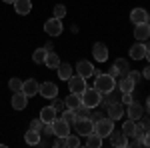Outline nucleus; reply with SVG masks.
I'll return each mask as SVG.
<instances>
[{"label":"nucleus","instance_id":"1","mask_svg":"<svg viewBox=\"0 0 150 148\" xmlns=\"http://www.w3.org/2000/svg\"><path fill=\"white\" fill-rule=\"evenodd\" d=\"M80 100L84 106H88V108H96V106H100V100H102V92L96 90L94 86H86L84 92L80 94Z\"/></svg>","mask_w":150,"mask_h":148},{"label":"nucleus","instance_id":"2","mask_svg":"<svg viewBox=\"0 0 150 148\" xmlns=\"http://www.w3.org/2000/svg\"><path fill=\"white\" fill-rule=\"evenodd\" d=\"M94 88L100 90L102 94H106V92H114L116 78L110 76L108 72H106V74H96V78H94Z\"/></svg>","mask_w":150,"mask_h":148},{"label":"nucleus","instance_id":"3","mask_svg":"<svg viewBox=\"0 0 150 148\" xmlns=\"http://www.w3.org/2000/svg\"><path fill=\"white\" fill-rule=\"evenodd\" d=\"M112 130H114V120H112V118H100V120L94 122V132H96L98 136L108 138Z\"/></svg>","mask_w":150,"mask_h":148},{"label":"nucleus","instance_id":"4","mask_svg":"<svg viewBox=\"0 0 150 148\" xmlns=\"http://www.w3.org/2000/svg\"><path fill=\"white\" fill-rule=\"evenodd\" d=\"M76 132L80 134V136H88V134H92L94 132V122L90 116H82L76 120Z\"/></svg>","mask_w":150,"mask_h":148},{"label":"nucleus","instance_id":"5","mask_svg":"<svg viewBox=\"0 0 150 148\" xmlns=\"http://www.w3.org/2000/svg\"><path fill=\"white\" fill-rule=\"evenodd\" d=\"M66 82H68L70 92H74V94H82L84 88H86V78H82V76H78V74H76V76L72 74Z\"/></svg>","mask_w":150,"mask_h":148},{"label":"nucleus","instance_id":"6","mask_svg":"<svg viewBox=\"0 0 150 148\" xmlns=\"http://www.w3.org/2000/svg\"><path fill=\"white\" fill-rule=\"evenodd\" d=\"M44 32L48 36H60L62 34V20L60 18H50L48 22H44Z\"/></svg>","mask_w":150,"mask_h":148},{"label":"nucleus","instance_id":"7","mask_svg":"<svg viewBox=\"0 0 150 148\" xmlns=\"http://www.w3.org/2000/svg\"><path fill=\"white\" fill-rule=\"evenodd\" d=\"M76 74L82 76V78H88V76H96V70H94L92 62H88V60H80V62L76 64Z\"/></svg>","mask_w":150,"mask_h":148},{"label":"nucleus","instance_id":"8","mask_svg":"<svg viewBox=\"0 0 150 148\" xmlns=\"http://www.w3.org/2000/svg\"><path fill=\"white\" fill-rule=\"evenodd\" d=\"M52 130H54V136H68L70 134V124L64 118H54Z\"/></svg>","mask_w":150,"mask_h":148},{"label":"nucleus","instance_id":"9","mask_svg":"<svg viewBox=\"0 0 150 148\" xmlns=\"http://www.w3.org/2000/svg\"><path fill=\"white\" fill-rule=\"evenodd\" d=\"M134 38L138 42H146L150 38V24L142 22V24H134Z\"/></svg>","mask_w":150,"mask_h":148},{"label":"nucleus","instance_id":"10","mask_svg":"<svg viewBox=\"0 0 150 148\" xmlns=\"http://www.w3.org/2000/svg\"><path fill=\"white\" fill-rule=\"evenodd\" d=\"M108 138H110L112 146H116V148H126L128 146V138H126V134H124L122 130H112Z\"/></svg>","mask_w":150,"mask_h":148},{"label":"nucleus","instance_id":"11","mask_svg":"<svg viewBox=\"0 0 150 148\" xmlns=\"http://www.w3.org/2000/svg\"><path fill=\"white\" fill-rule=\"evenodd\" d=\"M38 94H42L44 98H54V96H58V86L54 82H42L38 88Z\"/></svg>","mask_w":150,"mask_h":148},{"label":"nucleus","instance_id":"12","mask_svg":"<svg viewBox=\"0 0 150 148\" xmlns=\"http://www.w3.org/2000/svg\"><path fill=\"white\" fill-rule=\"evenodd\" d=\"M10 102H12V108H14V110H24L26 104H28V96H26L22 90H18V92H14Z\"/></svg>","mask_w":150,"mask_h":148},{"label":"nucleus","instance_id":"13","mask_svg":"<svg viewBox=\"0 0 150 148\" xmlns=\"http://www.w3.org/2000/svg\"><path fill=\"white\" fill-rule=\"evenodd\" d=\"M146 52H148V46L144 42H136L130 48V58L132 60H142V58H146Z\"/></svg>","mask_w":150,"mask_h":148},{"label":"nucleus","instance_id":"14","mask_svg":"<svg viewBox=\"0 0 150 148\" xmlns=\"http://www.w3.org/2000/svg\"><path fill=\"white\" fill-rule=\"evenodd\" d=\"M142 114H144V108H142L140 102H134V100H132V102L128 104V118H130V120H136V122H138L140 118H142Z\"/></svg>","mask_w":150,"mask_h":148},{"label":"nucleus","instance_id":"15","mask_svg":"<svg viewBox=\"0 0 150 148\" xmlns=\"http://www.w3.org/2000/svg\"><path fill=\"white\" fill-rule=\"evenodd\" d=\"M92 56L98 60V62H106L108 60V48L102 44V42H96L92 46Z\"/></svg>","mask_w":150,"mask_h":148},{"label":"nucleus","instance_id":"16","mask_svg":"<svg viewBox=\"0 0 150 148\" xmlns=\"http://www.w3.org/2000/svg\"><path fill=\"white\" fill-rule=\"evenodd\" d=\"M38 88H40V84L36 82L34 78H28L22 82V92L30 98V96H34V94H38Z\"/></svg>","mask_w":150,"mask_h":148},{"label":"nucleus","instance_id":"17","mask_svg":"<svg viewBox=\"0 0 150 148\" xmlns=\"http://www.w3.org/2000/svg\"><path fill=\"white\" fill-rule=\"evenodd\" d=\"M122 116H124V106H122V102H112L108 106V118L120 120Z\"/></svg>","mask_w":150,"mask_h":148},{"label":"nucleus","instance_id":"18","mask_svg":"<svg viewBox=\"0 0 150 148\" xmlns=\"http://www.w3.org/2000/svg\"><path fill=\"white\" fill-rule=\"evenodd\" d=\"M14 10H16V14L26 16V14H30V10H32V2L30 0H14Z\"/></svg>","mask_w":150,"mask_h":148},{"label":"nucleus","instance_id":"19","mask_svg":"<svg viewBox=\"0 0 150 148\" xmlns=\"http://www.w3.org/2000/svg\"><path fill=\"white\" fill-rule=\"evenodd\" d=\"M130 20L134 24H142V22H148V12L144 8H134L130 12Z\"/></svg>","mask_w":150,"mask_h":148},{"label":"nucleus","instance_id":"20","mask_svg":"<svg viewBox=\"0 0 150 148\" xmlns=\"http://www.w3.org/2000/svg\"><path fill=\"white\" fill-rule=\"evenodd\" d=\"M116 86L120 88V92H134V86H136V82L130 78V76H122V78L116 82Z\"/></svg>","mask_w":150,"mask_h":148},{"label":"nucleus","instance_id":"21","mask_svg":"<svg viewBox=\"0 0 150 148\" xmlns=\"http://www.w3.org/2000/svg\"><path fill=\"white\" fill-rule=\"evenodd\" d=\"M24 140H26V144L36 146V144L40 142V132H38V130H34V128H28V132L24 134Z\"/></svg>","mask_w":150,"mask_h":148},{"label":"nucleus","instance_id":"22","mask_svg":"<svg viewBox=\"0 0 150 148\" xmlns=\"http://www.w3.org/2000/svg\"><path fill=\"white\" fill-rule=\"evenodd\" d=\"M64 104H66V108H78L82 104V100H80V94H74V92H70L68 96H66V100H64Z\"/></svg>","mask_w":150,"mask_h":148},{"label":"nucleus","instance_id":"23","mask_svg":"<svg viewBox=\"0 0 150 148\" xmlns=\"http://www.w3.org/2000/svg\"><path fill=\"white\" fill-rule=\"evenodd\" d=\"M40 118H42V122H54V118H56V110H54L52 106H46V108L40 110Z\"/></svg>","mask_w":150,"mask_h":148},{"label":"nucleus","instance_id":"24","mask_svg":"<svg viewBox=\"0 0 150 148\" xmlns=\"http://www.w3.org/2000/svg\"><path fill=\"white\" fill-rule=\"evenodd\" d=\"M70 76H72V66L66 64V62H64V64L60 62V64H58V78L60 80H68Z\"/></svg>","mask_w":150,"mask_h":148},{"label":"nucleus","instance_id":"25","mask_svg":"<svg viewBox=\"0 0 150 148\" xmlns=\"http://www.w3.org/2000/svg\"><path fill=\"white\" fill-rule=\"evenodd\" d=\"M134 130H136V120H130L128 118L126 122L122 124V132L126 134V138H134Z\"/></svg>","mask_w":150,"mask_h":148},{"label":"nucleus","instance_id":"26","mask_svg":"<svg viewBox=\"0 0 150 148\" xmlns=\"http://www.w3.org/2000/svg\"><path fill=\"white\" fill-rule=\"evenodd\" d=\"M114 66L118 68L120 76H128V74H130V66H128V60H124V58H118V60L114 62Z\"/></svg>","mask_w":150,"mask_h":148},{"label":"nucleus","instance_id":"27","mask_svg":"<svg viewBox=\"0 0 150 148\" xmlns=\"http://www.w3.org/2000/svg\"><path fill=\"white\" fill-rule=\"evenodd\" d=\"M88 140H86V146H90V148H100L102 146V136H98L96 132H92V134H88Z\"/></svg>","mask_w":150,"mask_h":148},{"label":"nucleus","instance_id":"28","mask_svg":"<svg viewBox=\"0 0 150 148\" xmlns=\"http://www.w3.org/2000/svg\"><path fill=\"white\" fill-rule=\"evenodd\" d=\"M44 64H46L48 68H58V64H60V58H58V54H54V52H48L46 58H44Z\"/></svg>","mask_w":150,"mask_h":148},{"label":"nucleus","instance_id":"29","mask_svg":"<svg viewBox=\"0 0 150 148\" xmlns=\"http://www.w3.org/2000/svg\"><path fill=\"white\" fill-rule=\"evenodd\" d=\"M62 118H64L70 126L76 124V120H78V116H76V112H74L72 108H64V110H62Z\"/></svg>","mask_w":150,"mask_h":148},{"label":"nucleus","instance_id":"30","mask_svg":"<svg viewBox=\"0 0 150 148\" xmlns=\"http://www.w3.org/2000/svg\"><path fill=\"white\" fill-rule=\"evenodd\" d=\"M48 50L42 46V48H38V50H34V54H32V60H34L36 64H44V58H46Z\"/></svg>","mask_w":150,"mask_h":148},{"label":"nucleus","instance_id":"31","mask_svg":"<svg viewBox=\"0 0 150 148\" xmlns=\"http://www.w3.org/2000/svg\"><path fill=\"white\" fill-rule=\"evenodd\" d=\"M66 146H68V148H78V146H80V136H76V134H68V136H66Z\"/></svg>","mask_w":150,"mask_h":148},{"label":"nucleus","instance_id":"32","mask_svg":"<svg viewBox=\"0 0 150 148\" xmlns=\"http://www.w3.org/2000/svg\"><path fill=\"white\" fill-rule=\"evenodd\" d=\"M8 88H10L12 92L22 90V80H20V78H10V80H8Z\"/></svg>","mask_w":150,"mask_h":148},{"label":"nucleus","instance_id":"33","mask_svg":"<svg viewBox=\"0 0 150 148\" xmlns=\"http://www.w3.org/2000/svg\"><path fill=\"white\" fill-rule=\"evenodd\" d=\"M64 16H66V6L64 4H56L54 6V18H60L62 20Z\"/></svg>","mask_w":150,"mask_h":148},{"label":"nucleus","instance_id":"34","mask_svg":"<svg viewBox=\"0 0 150 148\" xmlns=\"http://www.w3.org/2000/svg\"><path fill=\"white\" fill-rule=\"evenodd\" d=\"M90 110H92V108H88V106H84V104H80L78 108H74V112H76L78 118H82V116H90Z\"/></svg>","mask_w":150,"mask_h":148},{"label":"nucleus","instance_id":"35","mask_svg":"<svg viewBox=\"0 0 150 148\" xmlns=\"http://www.w3.org/2000/svg\"><path fill=\"white\" fill-rule=\"evenodd\" d=\"M52 108H54V110H60V112H62V110H64V108H66V104H64V100H60V98H56V96H54V98H52Z\"/></svg>","mask_w":150,"mask_h":148},{"label":"nucleus","instance_id":"36","mask_svg":"<svg viewBox=\"0 0 150 148\" xmlns=\"http://www.w3.org/2000/svg\"><path fill=\"white\" fill-rule=\"evenodd\" d=\"M132 100H134V98H132V92H122V96H120V102H122V104H126V106H128Z\"/></svg>","mask_w":150,"mask_h":148},{"label":"nucleus","instance_id":"37","mask_svg":"<svg viewBox=\"0 0 150 148\" xmlns=\"http://www.w3.org/2000/svg\"><path fill=\"white\" fill-rule=\"evenodd\" d=\"M42 126H44V122H42V118H34L32 122H30V128H34V130H42Z\"/></svg>","mask_w":150,"mask_h":148},{"label":"nucleus","instance_id":"38","mask_svg":"<svg viewBox=\"0 0 150 148\" xmlns=\"http://www.w3.org/2000/svg\"><path fill=\"white\" fill-rule=\"evenodd\" d=\"M128 76H130V78H132L134 82H136V84H138L140 78H142V72H138V70H130V74H128Z\"/></svg>","mask_w":150,"mask_h":148},{"label":"nucleus","instance_id":"39","mask_svg":"<svg viewBox=\"0 0 150 148\" xmlns=\"http://www.w3.org/2000/svg\"><path fill=\"white\" fill-rule=\"evenodd\" d=\"M54 146H56V148L66 146V136H58V138H56V142H54Z\"/></svg>","mask_w":150,"mask_h":148},{"label":"nucleus","instance_id":"40","mask_svg":"<svg viewBox=\"0 0 150 148\" xmlns=\"http://www.w3.org/2000/svg\"><path fill=\"white\" fill-rule=\"evenodd\" d=\"M142 146H150V132L146 130V134H144V138H142Z\"/></svg>","mask_w":150,"mask_h":148},{"label":"nucleus","instance_id":"41","mask_svg":"<svg viewBox=\"0 0 150 148\" xmlns=\"http://www.w3.org/2000/svg\"><path fill=\"white\" fill-rule=\"evenodd\" d=\"M108 74H110V76H114V78H118V76H120V72H118V68H116V66H112V68L108 70Z\"/></svg>","mask_w":150,"mask_h":148},{"label":"nucleus","instance_id":"42","mask_svg":"<svg viewBox=\"0 0 150 148\" xmlns=\"http://www.w3.org/2000/svg\"><path fill=\"white\" fill-rule=\"evenodd\" d=\"M142 78H146V80H150V64L146 66V68L142 70Z\"/></svg>","mask_w":150,"mask_h":148},{"label":"nucleus","instance_id":"43","mask_svg":"<svg viewBox=\"0 0 150 148\" xmlns=\"http://www.w3.org/2000/svg\"><path fill=\"white\" fill-rule=\"evenodd\" d=\"M142 126H144V130H148V132H150V116L142 120Z\"/></svg>","mask_w":150,"mask_h":148},{"label":"nucleus","instance_id":"44","mask_svg":"<svg viewBox=\"0 0 150 148\" xmlns=\"http://www.w3.org/2000/svg\"><path fill=\"white\" fill-rule=\"evenodd\" d=\"M90 118H92V122H96V120H100V118H104V114H102V112H96V114H92Z\"/></svg>","mask_w":150,"mask_h":148},{"label":"nucleus","instance_id":"45","mask_svg":"<svg viewBox=\"0 0 150 148\" xmlns=\"http://www.w3.org/2000/svg\"><path fill=\"white\" fill-rule=\"evenodd\" d=\"M44 48H46L48 52H52V50H54V44H52V42H46V46H44Z\"/></svg>","mask_w":150,"mask_h":148},{"label":"nucleus","instance_id":"46","mask_svg":"<svg viewBox=\"0 0 150 148\" xmlns=\"http://www.w3.org/2000/svg\"><path fill=\"white\" fill-rule=\"evenodd\" d=\"M146 110H148V114H150V96L146 98Z\"/></svg>","mask_w":150,"mask_h":148},{"label":"nucleus","instance_id":"47","mask_svg":"<svg viewBox=\"0 0 150 148\" xmlns=\"http://www.w3.org/2000/svg\"><path fill=\"white\" fill-rule=\"evenodd\" d=\"M146 58H148V62H150V48H148V52H146Z\"/></svg>","mask_w":150,"mask_h":148},{"label":"nucleus","instance_id":"48","mask_svg":"<svg viewBox=\"0 0 150 148\" xmlns=\"http://www.w3.org/2000/svg\"><path fill=\"white\" fill-rule=\"evenodd\" d=\"M2 2H10V4H14V0H2Z\"/></svg>","mask_w":150,"mask_h":148},{"label":"nucleus","instance_id":"49","mask_svg":"<svg viewBox=\"0 0 150 148\" xmlns=\"http://www.w3.org/2000/svg\"><path fill=\"white\" fill-rule=\"evenodd\" d=\"M146 46H148V48H150V38H148V44H146Z\"/></svg>","mask_w":150,"mask_h":148},{"label":"nucleus","instance_id":"50","mask_svg":"<svg viewBox=\"0 0 150 148\" xmlns=\"http://www.w3.org/2000/svg\"><path fill=\"white\" fill-rule=\"evenodd\" d=\"M148 24H150V16H148Z\"/></svg>","mask_w":150,"mask_h":148}]
</instances>
